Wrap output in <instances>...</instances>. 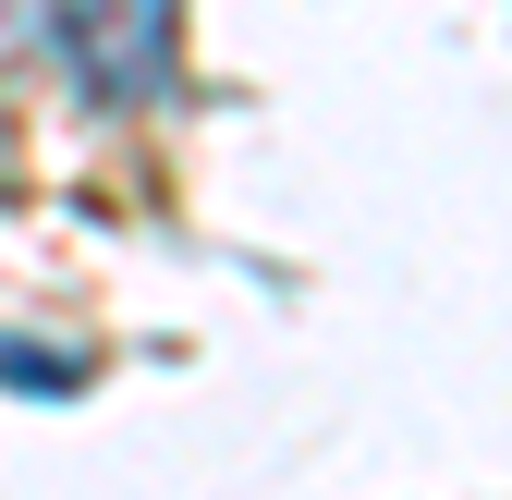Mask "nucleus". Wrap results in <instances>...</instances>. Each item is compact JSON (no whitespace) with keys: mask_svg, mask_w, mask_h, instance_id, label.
<instances>
[{"mask_svg":"<svg viewBox=\"0 0 512 500\" xmlns=\"http://www.w3.org/2000/svg\"><path fill=\"white\" fill-rule=\"evenodd\" d=\"M13 13L98 110L171 98V0H13Z\"/></svg>","mask_w":512,"mask_h":500,"instance_id":"1","label":"nucleus"},{"mask_svg":"<svg viewBox=\"0 0 512 500\" xmlns=\"http://www.w3.org/2000/svg\"><path fill=\"white\" fill-rule=\"evenodd\" d=\"M0 379H37V391H49V379H74V366H61L49 342H0Z\"/></svg>","mask_w":512,"mask_h":500,"instance_id":"2","label":"nucleus"}]
</instances>
